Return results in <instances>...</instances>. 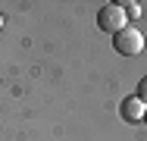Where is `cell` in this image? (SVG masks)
<instances>
[{
    "label": "cell",
    "mask_w": 147,
    "mask_h": 141,
    "mask_svg": "<svg viewBox=\"0 0 147 141\" xmlns=\"http://www.w3.org/2000/svg\"><path fill=\"white\" fill-rule=\"evenodd\" d=\"M0 28H3V16H0Z\"/></svg>",
    "instance_id": "6"
},
{
    "label": "cell",
    "mask_w": 147,
    "mask_h": 141,
    "mask_svg": "<svg viewBox=\"0 0 147 141\" xmlns=\"http://www.w3.org/2000/svg\"><path fill=\"white\" fill-rule=\"evenodd\" d=\"M122 9H125V16H131V19H138L141 16V3H135V0H125V3H119Z\"/></svg>",
    "instance_id": "4"
},
{
    "label": "cell",
    "mask_w": 147,
    "mask_h": 141,
    "mask_svg": "<svg viewBox=\"0 0 147 141\" xmlns=\"http://www.w3.org/2000/svg\"><path fill=\"white\" fill-rule=\"evenodd\" d=\"M125 9L119 6V3H107V6H100V13H97V25L103 28V31H122L125 28Z\"/></svg>",
    "instance_id": "2"
},
{
    "label": "cell",
    "mask_w": 147,
    "mask_h": 141,
    "mask_svg": "<svg viewBox=\"0 0 147 141\" xmlns=\"http://www.w3.org/2000/svg\"><path fill=\"white\" fill-rule=\"evenodd\" d=\"M144 110H147V104L138 100V97H125L122 100V119H128V122H141Z\"/></svg>",
    "instance_id": "3"
},
{
    "label": "cell",
    "mask_w": 147,
    "mask_h": 141,
    "mask_svg": "<svg viewBox=\"0 0 147 141\" xmlns=\"http://www.w3.org/2000/svg\"><path fill=\"white\" fill-rule=\"evenodd\" d=\"M144 122H147V110H144Z\"/></svg>",
    "instance_id": "7"
},
{
    "label": "cell",
    "mask_w": 147,
    "mask_h": 141,
    "mask_svg": "<svg viewBox=\"0 0 147 141\" xmlns=\"http://www.w3.org/2000/svg\"><path fill=\"white\" fill-rule=\"evenodd\" d=\"M135 97H138V100H144V104H147V75L141 79V82H138V94H135Z\"/></svg>",
    "instance_id": "5"
},
{
    "label": "cell",
    "mask_w": 147,
    "mask_h": 141,
    "mask_svg": "<svg viewBox=\"0 0 147 141\" xmlns=\"http://www.w3.org/2000/svg\"><path fill=\"white\" fill-rule=\"evenodd\" d=\"M113 47H116V54H122V56H138L144 50V35H141L138 28L125 25L122 31L113 35Z\"/></svg>",
    "instance_id": "1"
}]
</instances>
